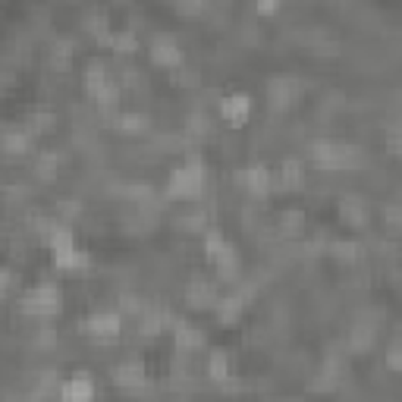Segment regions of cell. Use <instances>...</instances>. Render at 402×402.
<instances>
[{
  "label": "cell",
  "mask_w": 402,
  "mask_h": 402,
  "mask_svg": "<svg viewBox=\"0 0 402 402\" xmlns=\"http://www.w3.org/2000/svg\"><path fill=\"white\" fill-rule=\"evenodd\" d=\"M311 157L320 170H355L364 163V154L358 144H343V142H311Z\"/></svg>",
  "instance_id": "6da1fadb"
},
{
  "label": "cell",
  "mask_w": 402,
  "mask_h": 402,
  "mask_svg": "<svg viewBox=\"0 0 402 402\" xmlns=\"http://www.w3.org/2000/svg\"><path fill=\"white\" fill-rule=\"evenodd\" d=\"M207 186V167L201 157H188L186 167H176L170 173L167 192L176 195V198H192V195H201V188Z\"/></svg>",
  "instance_id": "7a4b0ae2"
},
{
  "label": "cell",
  "mask_w": 402,
  "mask_h": 402,
  "mask_svg": "<svg viewBox=\"0 0 402 402\" xmlns=\"http://www.w3.org/2000/svg\"><path fill=\"white\" fill-rule=\"evenodd\" d=\"M204 255H207V261H214L220 267V274H236V267H239V258H236V248H232V242H226L223 239V232L220 230H214V226H207L204 230Z\"/></svg>",
  "instance_id": "3957f363"
},
{
  "label": "cell",
  "mask_w": 402,
  "mask_h": 402,
  "mask_svg": "<svg viewBox=\"0 0 402 402\" xmlns=\"http://www.w3.org/2000/svg\"><path fill=\"white\" fill-rule=\"evenodd\" d=\"M19 308L25 314H35V318H47V314L60 311V289L54 283H41V286L29 289V292L19 299Z\"/></svg>",
  "instance_id": "277c9868"
},
{
  "label": "cell",
  "mask_w": 402,
  "mask_h": 402,
  "mask_svg": "<svg viewBox=\"0 0 402 402\" xmlns=\"http://www.w3.org/2000/svg\"><path fill=\"white\" fill-rule=\"evenodd\" d=\"M302 94V82L295 79V75H274V79L267 82V98L274 107H289L295 98Z\"/></svg>",
  "instance_id": "5b68a950"
},
{
  "label": "cell",
  "mask_w": 402,
  "mask_h": 402,
  "mask_svg": "<svg viewBox=\"0 0 402 402\" xmlns=\"http://www.w3.org/2000/svg\"><path fill=\"white\" fill-rule=\"evenodd\" d=\"M82 330L94 339H117L119 336V314L117 311H98L82 324Z\"/></svg>",
  "instance_id": "8992f818"
},
{
  "label": "cell",
  "mask_w": 402,
  "mask_h": 402,
  "mask_svg": "<svg viewBox=\"0 0 402 402\" xmlns=\"http://www.w3.org/2000/svg\"><path fill=\"white\" fill-rule=\"evenodd\" d=\"M151 60L161 63V66H179L182 50H179V44H176V38L154 35V41H151Z\"/></svg>",
  "instance_id": "52a82bcc"
},
{
  "label": "cell",
  "mask_w": 402,
  "mask_h": 402,
  "mask_svg": "<svg viewBox=\"0 0 402 402\" xmlns=\"http://www.w3.org/2000/svg\"><path fill=\"white\" fill-rule=\"evenodd\" d=\"M217 286L214 283H207V280H201V276H195L192 283L186 286V302L192 308H211V305H217Z\"/></svg>",
  "instance_id": "ba28073f"
},
{
  "label": "cell",
  "mask_w": 402,
  "mask_h": 402,
  "mask_svg": "<svg viewBox=\"0 0 402 402\" xmlns=\"http://www.w3.org/2000/svg\"><path fill=\"white\" fill-rule=\"evenodd\" d=\"M63 402H91L94 399V383L88 374H75L63 383Z\"/></svg>",
  "instance_id": "9c48e42d"
},
{
  "label": "cell",
  "mask_w": 402,
  "mask_h": 402,
  "mask_svg": "<svg viewBox=\"0 0 402 402\" xmlns=\"http://www.w3.org/2000/svg\"><path fill=\"white\" fill-rule=\"evenodd\" d=\"M113 380H117L119 387H126V389H138V387H144L148 374H144L142 362H123V364L113 368Z\"/></svg>",
  "instance_id": "30bf717a"
},
{
  "label": "cell",
  "mask_w": 402,
  "mask_h": 402,
  "mask_svg": "<svg viewBox=\"0 0 402 402\" xmlns=\"http://www.w3.org/2000/svg\"><path fill=\"white\" fill-rule=\"evenodd\" d=\"M239 179L245 182V188H248L251 195H267L270 188H274V176H270V170L267 167H248V170H242L239 173Z\"/></svg>",
  "instance_id": "8fae6325"
},
{
  "label": "cell",
  "mask_w": 402,
  "mask_h": 402,
  "mask_svg": "<svg viewBox=\"0 0 402 402\" xmlns=\"http://www.w3.org/2000/svg\"><path fill=\"white\" fill-rule=\"evenodd\" d=\"M220 113H223L230 123H245L248 119V113H251V98L248 94H230V98H223L220 100Z\"/></svg>",
  "instance_id": "7c38bea8"
},
{
  "label": "cell",
  "mask_w": 402,
  "mask_h": 402,
  "mask_svg": "<svg viewBox=\"0 0 402 402\" xmlns=\"http://www.w3.org/2000/svg\"><path fill=\"white\" fill-rule=\"evenodd\" d=\"M167 324H170V318H167V311H163V308L144 305L142 308V320H138V333H142V336H157V333H161Z\"/></svg>",
  "instance_id": "4fadbf2b"
},
{
  "label": "cell",
  "mask_w": 402,
  "mask_h": 402,
  "mask_svg": "<svg viewBox=\"0 0 402 402\" xmlns=\"http://www.w3.org/2000/svg\"><path fill=\"white\" fill-rule=\"evenodd\" d=\"M176 345H179L182 352L201 349V345H204V333H201L198 327H192V324H186V320H179V324H176Z\"/></svg>",
  "instance_id": "5bb4252c"
},
{
  "label": "cell",
  "mask_w": 402,
  "mask_h": 402,
  "mask_svg": "<svg viewBox=\"0 0 402 402\" xmlns=\"http://www.w3.org/2000/svg\"><path fill=\"white\" fill-rule=\"evenodd\" d=\"M54 264L60 270H79V267H85L88 264V251H82V248H66V251H54Z\"/></svg>",
  "instance_id": "9a60e30c"
},
{
  "label": "cell",
  "mask_w": 402,
  "mask_h": 402,
  "mask_svg": "<svg viewBox=\"0 0 402 402\" xmlns=\"http://www.w3.org/2000/svg\"><path fill=\"white\" fill-rule=\"evenodd\" d=\"M3 151L6 154H25V151H31V132L25 129H13L3 135Z\"/></svg>",
  "instance_id": "2e32d148"
},
{
  "label": "cell",
  "mask_w": 402,
  "mask_h": 402,
  "mask_svg": "<svg viewBox=\"0 0 402 402\" xmlns=\"http://www.w3.org/2000/svg\"><path fill=\"white\" fill-rule=\"evenodd\" d=\"M57 167H60V157H57L54 151H41L38 161H35V176L47 182V179H54V176H57Z\"/></svg>",
  "instance_id": "e0dca14e"
},
{
  "label": "cell",
  "mask_w": 402,
  "mask_h": 402,
  "mask_svg": "<svg viewBox=\"0 0 402 402\" xmlns=\"http://www.w3.org/2000/svg\"><path fill=\"white\" fill-rule=\"evenodd\" d=\"M343 217L352 220V226H364L368 223V207L362 198H343Z\"/></svg>",
  "instance_id": "ac0fdd59"
},
{
  "label": "cell",
  "mask_w": 402,
  "mask_h": 402,
  "mask_svg": "<svg viewBox=\"0 0 402 402\" xmlns=\"http://www.w3.org/2000/svg\"><path fill=\"white\" fill-rule=\"evenodd\" d=\"M207 374H211L214 380H226V377H230V358H226L223 349L211 352V358H207Z\"/></svg>",
  "instance_id": "d6986e66"
},
{
  "label": "cell",
  "mask_w": 402,
  "mask_h": 402,
  "mask_svg": "<svg viewBox=\"0 0 402 402\" xmlns=\"http://www.w3.org/2000/svg\"><path fill=\"white\" fill-rule=\"evenodd\" d=\"M276 186H283V188H299V186H302V163H299V161H286V163H283Z\"/></svg>",
  "instance_id": "ffe728a7"
},
{
  "label": "cell",
  "mask_w": 402,
  "mask_h": 402,
  "mask_svg": "<svg viewBox=\"0 0 402 402\" xmlns=\"http://www.w3.org/2000/svg\"><path fill=\"white\" fill-rule=\"evenodd\" d=\"M327 248H330V255L339 258V261H355V258L362 255V245L349 242V239H336V242H330Z\"/></svg>",
  "instance_id": "44dd1931"
},
{
  "label": "cell",
  "mask_w": 402,
  "mask_h": 402,
  "mask_svg": "<svg viewBox=\"0 0 402 402\" xmlns=\"http://www.w3.org/2000/svg\"><path fill=\"white\" fill-rule=\"evenodd\" d=\"M110 47H113V50H119V54H132V50L138 47L135 31H132V29H119V31H113V35H110Z\"/></svg>",
  "instance_id": "7402d4cb"
},
{
  "label": "cell",
  "mask_w": 402,
  "mask_h": 402,
  "mask_svg": "<svg viewBox=\"0 0 402 402\" xmlns=\"http://www.w3.org/2000/svg\"><path fill=\"white\" fill-rule=\"evenodd\" d=\"M239 311H242V299H239V295H226V299H217V314H220V320L232 324V320L239 318Z\"/></svg>",
  "instance_id": "603a6c76"
},
{
  "label": "cell",
  "mask_w": 402,
  "mask_h": 402,
  "mask_svg": "<svg viewBox=\"0 0 402 402\" xmlns=\"http://www.w3.org/2000/svg\"><path fill=\"white\" fill-rule=\"evenodd\" d=\"M91 98H98L104 107H113V104H117V100H119V85H117V82H113V79H107L104 85H98V88H94V91H91Z\"/></svg>",
  "instance_id": "cb8c5ba5"
},
{
  "label": "cell",
  "mask_w": 402,
  "mask_h": 402,
  "mask_svg": "<svg viewBox=\"0 0 402 402\" xmlns=\"http://www.w3.org/2000/svg\"><path fill=\"white\" fill-rule=\"evenodd\" d=\"M117 126L123 132H142L144 126H148V117H144V113H119Z\"/></svg>",
  "instance_id": "d4e9b609"
},
{
  "label": "cell",
  "mask_w": 402,
  "mask_h": 402,
  "mask_svg": "<svg viewBox=\"0 0 402 402\" xmlns=\"http://www.w3.org/2000/svg\"><path fill=\"white\" fill-rule=\"evenodd\" d=\"M368 343H371V327H364V324L352 327V333H349V349H352V352H362V349H368Z\"/></svg>",
  "instance_id": "484cf974"
},
{
  "label": "cell",
  "mask_w": 402,
  "mask_h": 402,
  "mask_svg": "<svg viewBox=\"0 0 402 402\" xmlns=\"http://www.w3.org/2000/svg\"><path fill=\"white\" fill-rule=\"evenodd\" d=\"M302 226H305V214H302V211H286V214H283V232H286V236L302 232Z\"/></svg>",
  "instance_id": "4316f807"
},
{
  "label": "cell",
  "mask_w": 402,
  "mask_h": 402,
  "mask_svg": "<svg viewBox=\"0 0 402 402\" xmlns=\"http://www.w3.org/2000/svg\"><path fill=\"white\" fill-rule=\"evenodd\" d=\"M186 126L192 135H211V119H207L204 113H188Z\"/></svg>",
  "instance_id": "83f0119b"
},
{
  "label": "cell",
  "mask_w": 402,
  "mask_h": 402,
  "mask_svg": "<svg viewBox=\"0 0 402 402\" xmlns=\"http://www.w3.org/2000/svg\"><path fill=\"white\" fill-rule=\"evenodd\" d=\"M57 123V113L54 110H38L35 117H31V126H35L38 132H44V129H50V126Z\"/></svg>",
  "instance_id": "f1b7e54d"
},
{
  "label": "cell",
  "mask_w": 402,
  "mask_h": 402,
  "mask_svg": "<svg viewBox=\"0 0 402 402\" xmlns=\"http://www.w3.org/2000/svg\"><path fill=\"white\" fill-rule=\"evenodd\" d=\"M387 368H389V371H399V368H402L399 343H389V349H387Z\"/></svg>",
  "instance_id": "f546056e"
},
{
  "label": "cell",
  "mask_w": 402,
  "mask_h": 402,
  "mask_svg": "<svg viewBox=\"0 0 402 402\" xmlns=\"http://www.w3.org/2000/svg\"><path fill=\"white\" fill-rule=\"evenodd\" d=\"M186 230H207V217L204 214H188V217H182L179 220Z\"/></svg>",
  "instance_id": "4dcf8cb0"
},
{
  "label": "cell",
  "mask_w": 402,
  "mask_h": 402,
  "mask_svg": "<svg viewBox=\"0 0 402 402\" xmlns=\"http://www.w3.org/2000/svg\"><path fill=\"white\" fill-rule=\"evenodd\" d=\"M10 283H13V274L6 267H0V295L6 292V289H10Z\"/></svg>",
  "instance_id": "1f68e13d"
},
{
  "label": "cell",
  "mask_w": 402,
  "mask_h": 402,
  "mask_svg": "<svg viewBox=\"0 0 402 402\" xmlns=\"http://www.w3.org/2000/svg\"><path fill=\"white\" fill-rule=\"evenodd\" d=\"M389 151L399 154V129H396V126H389Z\"/></svg>",
  "instance_id": "d6a6232c"
},
{
  "label": "cell",
  "mask_w": 402,
  "mask_h": 402,
  "mask_svg": "<svg viewBox=\"0 0 402 402\" xmlns=\"http://www.w3.org/2000/svg\"><path fill=\"white\" fill-rule=\"evenodd\" d=\"M176 10H179V13H204L207 6L204 3H179Z\"/></svg>",
  "instance_id": "836d02e7"
},
{
  "label": "cell",
  "mask_w": 402,
  "mask_h": 402,
  "mask_svg": "<svg viewBox=\"0 0 402 402\" xmlns=\"http://www.w3.org/2000/svg\"><path fill=\"white\" fill-rule=\"evenodd\" d=\"M60 211H63V214H69V217H73V214H75V211H79V201H75V204H73V198H63Z\"/></svg>",
  "instance_id": "e575fe53"
},
{
  "label": "cell",
  "mask_w": 402,
  "mask_h": 402,
  "mask_svg": "<svg viewBox=\"0 0 402 402\" xmlns=\"http://www.w3.org/2000/svg\"><path fill=\"white\" fill-rule=\"evenodd\" d=\"M387 217H389V226H396V223H399V207H389V211H387Z\"/></svg>",
  "instance_id": "d590c367"
},
{
  "label": "cell",
  "mask_w": 402,
  "mask_h": 402,
  "mask_svg": "<svg viewBox=\"0 0 402 402\" xmlns=\"http://www.w3.org/2000/svg\"><path fill=\"white\" fill-rule=\"evenodd\" d=\"M276 10H280L276 3H258V13H276Z\"/></svg>",
  "instance_id": "8d00e7d4"
}]
</instances>
